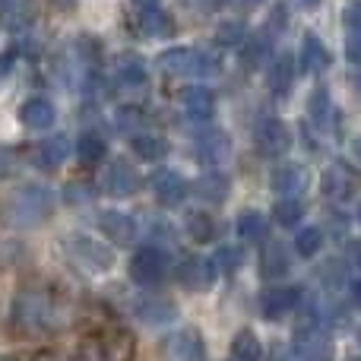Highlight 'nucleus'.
Listing matches in <instances>:
<instances>
[{
	"label": "nucleus",
	"mask_w": 361,
	"mask_h": 361,
	"mask_svg": "<svg viewBox=\"0 0 361 361\" xmlns=\"http://www.w3.org/2000/svg\"><path fill=\"white\" fill-rule=\"evenodd\" d=\"M63 314H67V298H63L57 288L42 286V282H29L13 295L10 305V326L16 336H44V333H54L63 324Z\"/></svg>",
	"instance_id": "f257e3e1"
},
{
	"label": "nucleus",
	"mask_w": 361,
	"mask_h": 361,
	"mask_svg": "<svg viewBox=\"0 0 361 361\" xmlns=\"http://www.w3.org/2000/svg\"><path fill=\"white\" fill-rule=\"evenodd\" d=\"M54 216V190L44 184H23L6 197L4 222L13 228H35Z\"/></svg>",
	"instance_id": "f03ea898"
},
{
	"label": "nucleus",
	"mask_w": 361,
	"mask_h": 361,
	"mask_svg": "<svg viewBox=\"0 0 361 361\" xmlns=\"http://www.w3.org/2000/svg\"><path fill=\"white\" fill-rule=\"evenodd\" d=\"M137 358V339L124 326H108L86 336L76 349V361H133Z\"/></svg>",
	"instance_id": "7ed1b4c3"
},
{
	"label": "nucleus",
	"mask_w": 361,
	"mask_h": 361,
	"mask_svg": "<svg viewBox=\"0 0 361 361\" xmlns=\"http://www.w3.org/2000/svg\"><path fill=\"white\" fill-rule=\"evenodd\" d=\"M63 254H67V260L86 276H102L114 267L111 247L92 241L89 235H70L67 241H63Z\"/></svg>",
	"instance_id": "20e7f679"
},
{
	"label": "nucleus",
	"mask_w": 361,
	"mask_h": 361,
	"mask_svg": "<svg viewBox=\"0 0 361 361\" xmlns=\"http://www.w3.org/2000/svg\"><path fill=\"white\" fill-rule=\"evenodd\" d=\"M159 67L165 76H193V73H212L216 70V57L206 51L193 48H169L159 54Z\"/></svg>",
	"instance_id": "39448f33"
},
{
	"label": "nucleus",
	"mask_w": 361,
	"mask_h": 361,
	"mask_svg": "<svg viewBox=\"0 0 361 361\" xmlns=\"http://www.w3.org/2000/svg\"><path fill=\"white\" fill-rule=\"evenodd\" d=\"M295 355L301 361H333V339L320 326H305L295 333Z\"/></svg>",
	"instance_id": "423d86ee"
},
{
	"label": "nucleus",
	"mask_w": 361,
	"mask_h": 361,
	"mask_svg": "<svg viewBox=\"0 0 361 361\" xmlns=\"http://www.w3.org/2000/svg\"><path fill=\"white\" fill-rule=\"evenodd\" d=\"M165 269H169V260H165L162 250L143 247L130 260V279L140 282V286H156V282L165 279Z\"/></svg>",
	"instance_id": "0eeeda50"
},
{
	"label": "nucleus",
	"mask_w": 361,
	"mask_h": 361,
	"mask_svg": "<svg viewBox=\"0 0 361 361\" xmlns=\"http://www.w3.org/2000/svg\"><path fill=\"white\" fill-rule=\"evenodd\" d=\"M165 361H206L203 336L197 330H178L162 343Z\"/></svg>",
	"instance_id": "6e6552de"
},
{
	"label": "nucleus",
	"mask_w": 361,
	"mask_h": 361,
	"mask_svg": "<svg viewBox=\"0 0 361 361\" xmlns=\"http://www.w3.org/2000/svg\"><path fill=\"white\" fill-rule=\"evenodd\" d=\"M254 143L257 149L263 152V156H282V152H288V146H292V133H288V127L282 124V121L276 118H267L257 124L254 130Z\"/></svg>",
	"instance_id": "1a4fd4ad"
},
{
	"label": "nucleus",
	"mask_w": 361,
	"mask_h": 361,
	"mask_svg": "<svg viewBox=\"0 0 361 361\" xmlns=\"http://www.w3.org/2000/svg\"><path fill=\"white\" fill-rule=\"evenodd\" d=\"M320 187H324V193L326 197H333V200H349V197H355V193L361 190V175L358 171H352L349 165L336 162V165H330V169L324 171Z\"/></svg>",
	"instance_id": "9d476101"
},
{
	"label": "nucleus",
	"mask_w": 361,
	"mask_h": 361,
	"mask_svg": "<svg viewBox=\"0 0 361 361\" xmlns=\"http://www.w3.org/2000/svg\"><path fill=\"white\" fill-rule=\"evenodd\" d=\"M99 228L105 231V238L118 247H127V244L137 241V222H133L127 212H118V209H105L99 216Z\"/></svg>",
	"instance_id": "9b49d317"
},
{
	"label": "nucleus",
	"mask_w": 361,
	"mask_h": 361,
	"mask_svg": "<svg viewBox=\"0 0 361 361\" xmlns=\"http://www.w3.org/2000/svg\"><path fill=\"white\" fill-rule=\"evenodd\" d=\"M105 190L111 193V197H133V193L140 190V175L133 171L130 162H124V159H118V162L108 165L105 171Z\"/></svg>",
	"instance_id": "f8f14e48"
},
{
	"label": "nucleus",
	"mask_w": 361,
	"mask_h": 361,
	"mask_svg": "<svg viewBox=\"0 0 361 361\" xmlns=\"http://www.w3.org/2000/svg\"><path fill=\"white\" fill-rule=\"evenodd\" d=\"M149 184H152V193L159 197V203H165V206H178V203H184V197L190 193L187 180L180 178L178 171H171V169L156 171Z\"/></svg>",
	"instance_id": "ddd939ff"
},
{
	"label": "nucleus",
	"mask_w": 361,
	"mask_h": 361,
	"mask_svg": "<svg viewBox=\"0 0 361 361\" xmlns=\"http://www.w3.org/2000/svg\"><path fill=\"white\" fill-rule=\"evenodd\" d=\"M67 152H70L67 137H51V140H42V143L32 146L29 159H32V165H38V169L54 171L67 162Z\"/></svg>",
	"instance_id": "4468645a"
},
{
	"label": "nucleus",
	"mask_w": 361,
	"mask_h": 361,
	"mask_svg": "<svg viewBox=\"0 0 361 361\" xmlns=\"http://www.w3.org/2000/svg\"><path fill=\"white\" fill-rule=\"evenodd\" d=\"M311 184V171L305 165H282L279 171H273V190L282 197H301Z\"/></svg>",
	"instance_id": "2eb2a0df"
},
{
	"label": "nucleus",
	"mask_w": 361,
	"mask_h": 361,
	"mask_svg": "<svg viewBox=\"0 0 361 361\" xmlns=\"http://www.w3.org/2000/svg\"><path fill=\"white\" fill-rule=\"evenodd\" d=\"M212 279H216L212 267L206 260H200V257H190V260H184L178 267V282L184 288H190V292H206L212 286Z\"/></svg>",
	"instance_id": "dca6fc26"
},
{
	"label": "nucleus",
	"mask_w": 361,
	"mask_h": 361,
	"mask_svg": "<svg viewBox=\"0 0 361 361\" xmlns=\"http://www.w3.org/2000/svg\"><path fill=\"white\" fill-rule=\"evenodd\" d=\"M54 118H57L54 105H51L48 99H42V95L25 99L23 108H19V121H23L29 130H48V127L54 124Z\"/></svg>",
	"instance_id": "f3484780"
},
{
	"label": "nucleus",
	"mask_w": 361,
	"mask_h": 361,
	"mask_svg": "<svg viewBox=\"0 0 361 361\" xmlns=\"http://www.w3.org/2000/svg\"><path fill=\"white\" fill-rule=\"evenodd\" d=\"M231 152V143H228V133L222 130H206L203 137L197 140V159L203 165H219L225 162Z\"/></svg>",
	"instance_id": "a211bd4d"
},
{
	"label": "nucleus",
	"mask_w": 361,
	"mask_h": 361,
	"mask_svg": "<svg viewBox=\"0 0 361 361\" xmlns=\"http://www.w3.org/2000/svg\"><path fill=\"white\" fill-rule=\"evenodd\" d=\"M114 80L127 89H137V86H146V63L140 54H121L114 61Z\"/></svg>",
	"instance_id": "6ab92c4d"
},
{
	"label": "nucleus",
	"mask_w": 361,
	"mask_h": 361,
	"mask_svg": "<svg viewBox=\"0 0 361 361\" xmlns=\"http://www.w3.org/2000/svg\"><path fill=\"white\" fill-rule=\"evenodd\" d=\"M137 317L143 324H169L175 317V305L169 298H159V295H146V298L137 301Z\"/></svg>",
	"instance_id": "aec40b11"
},
{
	"label": "nucleus",
	"mask_w": 361,
	"mask_h": 361,
	"mask_svg": "<svg viewBox=\"0 0 361 361\" xmlns=\"http://www.w3.org/2000/svg\"><path fill=\"white\" fill-rule=\"evenodd\" d=\"M184 111H187V118H193V121H209L212 111H216V95H212L206 86L187 89L184 92Z\"/></svg>",
	"instance_id": "412c9836"
},
{
	"label": "nucleus",
	"mask_w": 361,
	"mask_h": 361,
	"mask_svg": "<svg viewBox=\"0 0 361 361\" xmlns=\"http://www.w3.org/2000/svg\"><path fill=\"white\" fill-rule=\"evenodd\" d=\"M137 29L149 38H162V35L175 32V23H171V16H165L159 6H143V10L137 13Z\"/></svg>",
	"instance_id": "4be33fe9"
},
{
	"label": "nucleus",
	"mask_w": 361,
	"mask_h": 361,
	"mask_svg": "<svg viewBox=\"0 0 361 361\" xmlns=\"http://www.w3.org/2000/svg\"><path fill=\"white\" fill-rule=\"evenodd\" d=\"M330 51L320 42L317 35H305V44H301V70L305 73H320V70L330 67Z\"/></svg>",
	"instance_id": "5701e85b"
},
{
	"label": "nucleus",
	"mask_w": 361,
	"mask_h": 361,
	"mask_svg": "<svg viewBox=\"0 0 361 361\" xmlns=\"http://www.w3.org/2000/svg\"><path fill=\"white\" fill-rule=\"evenodd\" d=\"M231 190V180L222 175V171H206L203 178L193 184V193H197L200 200H206V203H222L225 197H228Z\"/></svg>",
	"instance_id": "b1692460"
},
{
	"label": "nucleus",
	"mask_w": 361,
	"mask_h": 361,
	"mask_svg": "<svg viewBox=\"0 0 361 361\" xmlns=\"http://www.w3.org/2000/svg\"><path fill=\"white\" fill-rule=\"evenodd\" d=\"M292 82H295V63H292V57H279V61L269 67V73H267L269 92H273L276 99H286L288 89H292Z\"/></svg>",
	"instance_id": "393cba45"
},
{
	"label": "nucleus",
	"mask_w": 361,
	"mask_h": 361,
	"mask_svg": "<svg viewBox=\"0 0 361 361\" xmlns=\"http://www.w3.org/2000/svg\"><path fill=\"white\" fill-rule=\"evenodd\" d=\"M298 305V288H269L263 292V314L267 317H286Z\"/></svg>",
	"instance_id": "a878e982"
},
{
	"label": "nucleus",
	"mask_w": 361,
	"mask_h": 361,
	"mask_svg": "<svg viewBox=\"0 0 361 361\" xmlns=\"http://www.w3.org/2000/svg\"><path fill=\"white\" fill-rule=\"evenodd\" d=\"M260 269H263V276H267V279H279V276H286L288 273V250H286V244L269 241L267 247H263Z\"/></svg>",
	"instance_id": "bb28decb"
},
{
	"label": "nucleus",
	"mask_w": 361,
	"mask_h": 361,
	"mask_svg": "<svg viewBox=\"0 0 361 361\" xmlns=\"http://www.w3.org/2000/svg\"><path fill=\"white\" fill-rule=\"evenodd\" d=\"M267 231H269V219L263 216V212L247 209L238 216V235H241L244 241H263Z\"/></svg>",
	"instance_id": "cd10ccee"
},
{
	"label": "nucleus",
	"mask_w": 361,
	"mask_h": 361,
	"mask_svg": "<svg viewBox=\"0 0 361 361\" xmlns=\"http://www.w3.org/2000/svg\"><path fill=\"white\" fill-rule=\"evenodd\" d=\"M133 152L143 162H159V159L169 156V143L162 137H156V133H140V137H133Z\"/></svg>",
	"instance_id": "c85d7f7f"
},
{
	"label": "nucleus",
	"mask_w": 361,
	"mask_h": 361,
	"mask_svg": "<svg viewBox=\"0 0 361 361\" xmlns=\"http://www.w3.org/2000/svg\"><path fill=\"white\" fill-rule=\"evenodd\" d=\"M260 358H263L260 339H257L250 330L238 333L235 343H231V361H260Z\"/></svg>",
	"instance_id": "c756f323"
},
{
	"label": "nucleus",
	"mask_w": 361,
	"mask_h": 361,
	"mask_svg": "<svg viewBox=\"0 0 361 361\" xmlns=\"http://www.w3.org/2000/svg\"><path fill=\"white\" fill-rule=\"evenodd\" d=\"M76 156L82 165H99L105 159V140L99 133H82L80 143H76Z\"/></svg>",
	"instance_id": "7c9ffc66"
},
{
	"label": "nucleus",
	"mask_w": 361,
	"mask_h": 361,
	"mask_svg": "<svg viewBox=\"0 0 361 361\" xmlns=\"http://www.w3.org/2000/svg\"><path fill=\"white\" fill-rule=\"evenodd\" d=\"M187 235L197 244L212 241V238H216V222H212V216H206V212H190V216H187Z\"/></svg>",
	"instance_id": "2f4dec72"
},
{
	"label": "nucleus",
	"mask_w": 361,
	"mask_h": 361,
	"mask_svg": "<svg viewBox=\"0 0 361 361\" xmlns=\"http://www.w3.org/2000/svg\"><path fill=\"white\" fill-rule=\"evenodd\" d=\"M301 216H305V206H301L295 197H286L273 206V219L282 225V228H292L295 222H301Z\"/></svg>",
	"instance_id": "473e14b6"
},
{
	"label": "nucleus",
	"mask_w": 361,
	"mask_h": 361,
	"mask_svg": "<svg viewBox=\"0 0 361 361\" xmlns=\"http://www.w3.org/2000/svg\"><path fill=\"white\" fill-rule=\"evenodd\" d=\"M307 114H311L314 124H324V121L330 118V92H326V89H314V92H311Z\"/></svg>",
	"instance_id": "72a5a7b5"
},
{
	"label": "nucleus",
	"mask_w": 361,
	"mask_h": 361,
	"mask_svg": "<svg viewBox=\"0 0 361 361\" xmlns=\"http://www.w3.org/2000/svg\"><path fill=\"white\" fill-rule=\"evenodd\" d=\"M320 244H324V231L320 228H305L298 238H295V250H298V257H314L320 250Z\"/></svg>",
	"instance_id": "f704fd0d"
},
{
	"label": "nucleus",
	"mask_w": 361,
	"mask_h": 361,
	"mask_svg": "<svg viewBox=\"0 0 361 361\" xmlns=\"http://www.w3.org/2000/svg\"><path fill=\"white\" fill-rule=\"evenodd\" d=\"M238 260H241V254H238L235 247H219L209 267L216 269V273H222V276H231L238 269Z\"/></svg>",
	"instance_id": "c9c22d12"
},
{
	"label": "nucleus",
	"mask_w": 361,
	"mask_h": 361,
	"mask_svg": "<svg viewBox=\"0 0 361 361\" xmlns=\"http://www.w3.org/2000/svg\"><path fill=\"white\" fill-rule=\"evenodd\" d=\"M267 51H269L267 38H250L241 51V63H247V67H260L263 57H267Z\"/></svg>",
	"instance_id": "e433bc0d"
},
{
	"label": "nucleus",
	"mask_w": 361,
	"mask_h": 361,
	"mask_svg": "<svg viewBox=\"0 0 361 361\" xmlns=\"http://www.w3.org/2000/svg\"><path fill=\"white\" fill-rule=\"evenodd\" d=\"M143 111L140 108H121L118 111V118H114V124H118V130L121 133H133V130H140L143 127Z\"/></svg>",
	"instance_id": "4c0bfd02"
},
{
	"label": "nucleus",
	"mask_w": 361,
	"mask_h": 361,
	"mask_svg": "<svg viewBox=\"0 0 361 361\" xmlns=\"http://www.w3.org/2000/svg\"><path fill=\"white\" fill-rule=\"evenodd\" d=\"M16 169H19V152L13 149V146L0 143V180L10 178V175H16Z\"/></svg>",
	"instance_id": "58836bf2"
},
{
	"label": "nucleus",
	"mask_w": 361,
	"mask_h": 361,
	"mask_svg": "<svg viewBox=\"0 0 361 361\" xmlns=\"http://www.w3.org/2000/svg\"><path fill=\"white\" fill-rule=\"evenodd\" d=\"M241 35H244V25L241 23H225L222 29H219L216 38L222 44H238V42H241Z\"/></svg>",
	"instance_id": "ea45409f"
},
{
	"label": "nucleus",
	"mask_w": 361,
	"mask_h": 361,
	"mask_svg": "<svg viewBox=\"0 0 361 361\" xmlns=\"http://www.w3.org/2000/svg\"><path fill=\"white\" fill-rule=\"evenodd\" d=\"M343 19H345V29H349L355 38H361V4H352Z\"/></svg>",
	"instance_id": "a19ab883"
},
{
	"label": "nucleus",
	"mask_w": 361,
	"mask_h": 361,
	"mask_svg": "<svg viewBox=\"0 0 361 361\" xmlns=\"http://www.w3.org/2000/svg\"><path fill=\"white\" fill-rule=\"evenodd\" d=\"M13 67H16V51H0V80L4 76H10L13 73Z\"/></svg>",
	"instance_id": "79ce46f5"
},
{
	"label": "nucleus",
	"mask_w": 361,
	"mask_h": 361,
	"mask_svg": "<svg viewBox=\"0 0 361 361\" xmlns=\"http://www.w3.org/2000/svg\"><path fill=\"white\" fill-rule=\"evenodd\" d=\"M336 269H339V260H326L324 263V279L330 282V286H339V282H345V276H339Z\"/></svg>",
	"instance_id": "37998d69"
},
{
	"label": "nucleus",
	"mask_w": 361,
	"mask_h": 361,
	"mask_svg": "<svg viewBox=\"0 0 361 361\" xmlns=\"http://www.w3.org/2000/svg\"><path fill=\"white\" fill-rule=\"evenodd\" d=\"M63 197L70 200V203H80V200H89V187L86 184H67V190H63Z\"/></svg>",
	"instance_id": "c03bdc74"
},
{
	"label": "nucleus",
	"mask_w": 361,
	"mask_h": 361,
	"mask_svg": "<svg viewBox=\"0 0 361 361\" xmlns=\"http://www.w3.org/2000/svg\"><path fill=\"white\" fill-rule=\"evenodd\" d=\"M345 54H349V61H358L361 63V38H352L349 48H345Z\"/></svg>",
	"instance_id": "a18cd8bd"
},
{
	"label": "nucleus",
	"mask_w": 361,
	"mask_h": 361,
	"mask_svg": "<svg viewBox=\"0 0 361 361\" xmlns=\"http://www.w3.org/2000/svg\"><path fill=\"white\" fill-rule=\"evenodd\" d=\"M263 0H238V6H241V10H254V6H260Z\"/></svg>",
	"instance_id": "49530a36"
},
{
	"label": "nucleus",
	"mask_w": 361,
	"mask_h": 361,
	"mask_svg": "<svg viewBox=\"0 0 361 361\" xmlns=\"http://www.w3.org/2000/svg\"><path fill=\"white\" fill-rule=\"evenodd\" d=\"M352 298H355V305L361 307V282H355V286H352Z\"/></svg>",
	"instance_id": "de8ad7c7"
},
{
	"label": "nucleus",
	"mask_w": 361,
	"mask_h": 361,
	"mask_svg": "<svg viewBox=\"0 0 361 361\" xmlns=\"http://www.w3.org/2000/svg\"><path fill=\"white\" fill-rule=\"evenodd\" d=\"M203 4L209 6V10H219V6H225V4H228V0H203Z\"/></svg>",
	"instance_id": "09e8293b"
},
{
	"label": "nucleus",
	"mask_w": 361,
	"mask_h": 361,
	"mask_svg": "<svg viewBox=\"0 0 361 361\" xmlns=\"http://www.w3.org/2000/svg\"><path fill=\"white\" fill-rule=\"evenodd\" d=\"M352 152H355V159H358V162H361V137L355 140V143H352Z\"/></svg>",
	"instance_id": "8fccbe9b"
},
{
	"label": "nucleus",
	"mask_w": 361,
	"mask_h": 361,
	"mask_svg": "<svg viewBox=\"0 0 361 361\" xmlns=\"http://www.w3.org/2000/svg\"><path fill=\"white\" fill-rule=\"evenodd\" d=\"M133 4H137V6H140V10H143V6H156V4H159V0H133Z\"/></svg>",
	"instance_id": "3c124183"
},
{
	"label": "nucleus",
	"mask_w": 361,
	"mask_h": 361,
	"mask_svg": "<svg viewBox=\"0 0 361 361\" xmlns=\"http://www.w3.org/2000/svg\"><path fill=\"white\" fill-rule=\"evenodd\" d=\"M352 257H355V260L361 263V244H352Z\"/></svg>",
	"instance_id": "603ef678"
},
{
	"label": "nucleus",
	"mask_w": 361,
	"mask_h": 361,
	"mask_svg": "<svg viewBox=\"0 0 361 361\" xmlns=\"http://www.w3.org/2000/svg\"><path fill=\"white\" fill-rule=\"evenodd\" d=\"M355 92H358V95H361V73H358V76H355Z\"/></svg>",
	"instance_id": "864d4df0"
},
{
	"label": "nucleus",
	"mask_w": 361,
	"mask_h": 361,
	"mask_svg": "<svg viewBox=\"0 0 361 361\" xmlns=\"http://www.w3.org/2000/svg\"><path fill=\"white\" fill-rule=\"evenodd\" d=\"M301 4H305V6H317L320 0H301Z\"/></svg>",
	"instance_id": "5fc2aeb1"
},
{
	"label": "nucleus",
	"mask_w": 361,
	"mask_h": 361,
	"mask_svg": "<svg viewBox=\"0 0 361 361\" xmlns=\"http://www.w3.org/2000/svg\"><path fill=\"white\" fill-rule=\"evenodd\" d=\"M6 4H10V0H0V10H4V6H6Z\"/></svg>",
	"instance_id": "6e6d98bb"
},
{
	"label": "nucleus",
	"mask_w": 361,
	"mask_h": 361,
	"mask_svg": "<svg viewBox=\"0 0 361 361\" xmlns=\"http://www.w3.org/2000/svg\"><path fill=\"white\" fill-rule=\"evenodd\" d=\"M358 222H361V209H358Z\"/></svg>",
	"instance_id": "4d7b16f0"
},
{
	"label": "nucleus",
	"mask_w": 361,
	"mask_h": 361,
	"mask_svg": "<svg viewBox=\"0 0 361 361\" xmlns=\"http://www.w3.org/2000/svg\"><path fill=\"white\" fill-rule=\"evenodd\" d=\"M349 361H361V358H349Z\"/></svg>",
	"instance_id": "13d9d810"
},
{
	"label": "nucleus",
	"mask_w": 361,
	"mask_h": 361,
	"mask_svg": "<svg viewBox=\"0 0 361 361\" xmlns=\"http://www.w3.org/2000/svg\"><path fill=\"white\" fill-rule=\"evenodd\" d=\"M0 361H6V358H0Z\"/></svg>",
	"instance_id": "bf43d9fd"
}]
</instances>
